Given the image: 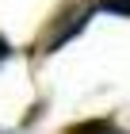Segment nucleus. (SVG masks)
I'll return each instance as SVG.
<instances>
[{
  "label": "nucleus",
  "mask_w": 130,
  "mask_h": 134,
  "mask_svg": "<svg viewBox=\"0 0 130 134\" xmlns=\"http://www.w3.org/2000/svg\"><path fill=\"white\" fill-rule=\"evenodd\" d=\"M103 12H115V15H126V0H103Z\"/></svg>",
  "instance_id": "2"
},
{
  "label": "nucleus",
  "mask_w": 130,
  "mask_h": 134,
  "mask_svg": "<svg viewBox=\"0 0 130 134\" xmlns=\"http://www.w3.org/2000/svg\"><path fill=\"white\" fill-rule=\"evenodd\" d=\"M8 54H12V46H8V42H4V38H0V62H4Z\"/></svg>",
  "instance_id": "3"
},
{
  "label": "nucleus",
  "mask_w": 130,
  "mask_h": 134,
  "mask_svg": "<svg viewBox=\"0 0 130 134\" xmlns=\"http://www.w3.org/2000/svg\"><path fill=\"white\" fill-rule=\"evenodd\" d=\"M77 134H115V130H111L107 123H92V126H80Z\"/></svg>",
  "instance_id": "1"
}]
</instances>
